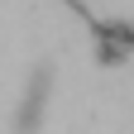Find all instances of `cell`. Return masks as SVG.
I'll list each match as a JSON object with an SVG mask.
<instances>
[{
    "instance_id": "cell-1",
    "label": "cell",
    "mask_w": 134,
    "mask_h": 134,
    "mask_svg": "<svg viewBox=\"0 0 134 134\" xmlns=\"http://www.w3.org/2000/svg\"><path fill=\"white\" fill-rule=\"evenodd\" d=\"M53 86H58L53 67L38 62V67L29 72V81H24L19 100H14V115H10V129H14V134H38V129H43V120H48V100H53Z\"/></svg>"
}]
</instances>
